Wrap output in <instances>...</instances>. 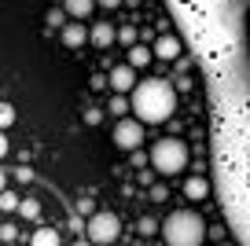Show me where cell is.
<instances>
[{
	"instance_id": "6da1fadb",
	"label": "cell",
	"mask_w": 250,
	"mask_h": 246,
	"mask_svg": "<svg viewBox=\"0 0 250 246\" xmlns=\"http://www.w3.org/2000/svg\"><path fill=\"white\" fill-rule=\"evenodd\" d=\"M133 114H140L144 125H162L177 114V92L162 77H147L133 88Z\"/></svg>"
},
{
	"instance_id": "7a4b0ae2",
	"label": "cell",
	"mask_w": 250,
	"mask_h": 246,
	"mask_svg": "<svg viewBox=\"0 0 250 246\" xmlns=\"http://www.w3.org/2000/svg\"><path fill=\"white\" fill-rule=\"evenodd\" d=\"M206 221L195 213V209H173L162 221V239L169 246H199L206 239Z\"/></svg>"
},
{
	"instance_id": "3957f363",
	"label": "cell",
	"mask_w": 250,
	"mask_h": 246,
	"mask_svg": "<svg viewBox=\"0 0 250 246\" xmlns=\"http://www.w3.org/2000/svg\"><path fill=\"white\" fill-rule=\"evenodd\" d=\"M147 162H151V169L162 173V177L184 173V165H188V144H184V140H177V136H166V140H158V144L151 147Z\"/></svg>"
},
{
	"instance_id": "277c9868",
	"label": "cell",
	"mask_w": 250,
	"mask_h": 246,
	"mask_svg": "<svg viewBox=\"0 0 250 246\" xmlns=\"http://www.w3.org/2000/svg\"><path fill=\"white\" fill-rule=\"evenodd\" d=\"M118 231H122V221H118L114 213H107V209H103V213H92V217H88V231H85V235L92 239L96 246H107V243H114V239H118Z\"/></svg>"
},
{
	"instance_id": "5b68a950",
	"label": "cell",
	"mask_w": 250,
	"mask_h": 246,
	"mask_svg": "<svg viewBox=\"0 0 250 246\" xmlns=\"http://www.w3.org/2000/svg\"><path fill=\"white\" fill-rule=\"evenodd\" d=\"M144 144V122L140 118H122V122L114 125V147L118 151H140Z\"/></svg>"
},
{
	"instance_id": "8992f818",
	"label": "cell",
	"mask_w": 250,
	"mask_h": 246,
	"mask_svg": "<svg viewBox=\"0 0 250 246\" xmlns=\"http://www.w3.org/2000/svg\"><path fill=\"white\" fill-rule=\"evenodd\" d=\"M136 85H140V81H136V66H133V62L110 66V88H114V92H133Z\"/></svg>"
},
{
	"instance_id": "52a82bcc",
	"label": "cell",
	"mask_w": 250,
	"mask_h": 246,
	"mask_svg": "<svg viewBox=\"0 0 250 246\" xmlns=\"http://www.w3.org/2000/svg\"><path fill=\"white\" fill-rule=\"evenodd\" d=\"M180 52H184V44H180V37H173V33H162V37L155 41V59H180Z\"/></svg>"
},
{
	"instance_id": "ba28073f",
	"label": "cell",
	"mask_w": 250,
	"mask_h": 246,
	"mask_svg": "<svg viewBox=\"0 0 250 246\" xmlns=\"http://www.w3.org/2000/svg\"><path fill=\"white\" fill-rule=\"evenodd\" d=\"M88 41H92L96 48H110V44L118 41V30H114L110 22H96L92 30H88Z\"/></svg>"
},
{
	"instance_id": "9c48e42d",
	"label": "cell",
	"mask_w": 250,
	"mask_h": 246,
	"mask_svg": "<svg viewBox=\"0 0 250 246\" xmlns=\"http://www.w3.org/2000/svg\"><path fill=\"white\" fill-rule=\"evenodd\" d=\"M88 41V30L81 22H70V26H62V44L66 48H81Z\"/></svg>"
},
{
	"instance_id": "30bf717a",
	"label": "cell",
	"mask_w": 250,
	"mask_h": 246,
	"mask_svg": "<svg viewBox=\"0 0 250 246\" xmlns=\"http://www.w3.org/2000/svg\"><path fill=\"white\" fill-rule=\"evenodd\" d=\"M210 195V184H206L203 177H188L184 180V199L188 202H199V199H206Z\"/></svg>"
},
{
	"instance_id": "8fae6325",
	"label": "cell",
	"mask_w": 250,
	"mask_h": 246,
	"mask_svg": "<svg viewBox=\"0 0 250 246\" xmlns=\"http://www.w3.org/2000/svg\"><path fill=\"white\" fill-rule=\"evenodd\" d=\"M62 8L70 11V19H88L100 8V0H62Z\"/></svg>"
},
{
	"instance_id": "7c38bea8",
	"label": "cell",
	"mask_w": 250,
	"mask_h": 246,
	"mask_svg": "<svg viewBox=\"0 0 250 246\" xmlns=\"http://www.w3.org/2000/svg\"><path fill=\"white\" fill-rule=\"evenodd\" d=\"M151 59H155V48H144L140 41H136V44L129 48V62H133L136 70H144V66H147V62H151Z\"/></svg>"
},
{
	"instance_id": "4fadbf2b",
	"label": "cell",
	"mask_w": 250,
	"mask_h": 246,
	"mask_svg": "<svg viewBox=\"0 0 250 246\" xmlns=\"http://www.w3.org/2000/svg\"><path fill=\"white\" fill-rule=\"evenodd\" d=\"M30 243L33 246H55V243H59V231H55V228H37L30 235Z\"/></svg>"
},
{
	"instance_id": "5bb4252c",
	"label": "cell",
	"mask_w": 250,
	"mask_h": 246,
	"mask_svg": "<svg viewBox=\"0 0 250 246\" xmlns=\"http://www.w3.org/2000/svg\"><path fill=\"white\" fill-rule=\"evenodd\" d=\"M19 217H22V221H41V202H37V199H22Z\"/></svg>"
},
{
	"instance_id": "9a60e30c",
	"label": "cell",
	"mask_w": 250,
	"mask_h": 246,
	"mask_svg": "<svg viewBox=\"0 0 250 246\" xmlns=\"http://www.w3.org/2000/svg\"><path fill=\"white\" fill-rule=\"evenodd\" d=\"M125 110H133V96H129V100H125V92H118L114 100H110L107 114H125Z\"/></svg>"
},
{
	"instance_id": "2e32d148",
	"label": "cell",
	"mask_w": 250,
	"mask_h": 246,
	"mask_svg": "<svg viewBox=\"0 0 250 246\" xmlns=\"http://www.w3.org/2000/svg\"><path fill=\"white\" fill-rule=\"evenodd\" d=\"M66 19H70V11H66V8H52V11L44 15V22H48V26H59V30H62V26H66Z\"/></svg>"
},
{
	"instance_id": "e0dca14e",
	"label": "cell",
	"mask_w": 250,
	"mask_h": 246,
	"mask_svg": "<svg viewBox=\"0 0 250 246\" xmlns=\"http://www.w3.org/2000/svg\"><path fill=\"white\" fill-rule=\"evenodd\" d=\"M19 206H22V202H19V195H15V191H4L0 209H4V213H19Z\"/></svg>"
},
{
	"instance_id": "ac0fdd59",
	"label": "cell",
	"mask_w": 250,
	"mask_h": 246,
	"mask_svg": "<svg viewBox=\"0 0 250 246\" xmlns=\"http://www.w3.org/2000/svg\"><path fill=\"white\" fill-rule=\"evenodd\" d=\"M136 37H140V33H136V26H122V30H118V41H122L125 48H133Z\"/></svg>"
},
{
	"instance_id": "d6986e66",
	"label": "cell",
	"mask_w": 250,
	"mask_h": 246,
	"mask_svg": "<svg viewBox=\"0 0 250 246\" xmlns=\"http://www.w3.org/2000/svg\"><path fill=\"white\" fill-rule=\"evenodd\" d=\"M158 228H162V224H158L155 217H140V224H136V231H140V235H155Z\"/></svg>"
},
{
	"instance_id": "ffe728a7",
	"label": "cell",
	"mask_w": 250,
	"mask_h": 246,
	"mask_svg": "<svg viewBox=\"0 0 250 246\" xmlns=\"http://www.w3.org/2000/svg\"><path fill=\"white\" fill-rule=\"evenodd\" d=\"M0 122H4V129H11V125H15V107H11V103H4V107H0Z\"/></svg>"
},
{
	"instance_id": "44dd1931",
	"label": "cell",
	"mask_w": 250,
	"mask_h": 246,
	"mask_svg": "<svg viewBox=\"0 0 250 246\" xmlns=\"http://www.w3.org/2000/svg\"><path fill=\"white\" fill-rule=\"evenodd\" d=\"M0 239H4V243H19V228H15V224H4V228H0Z\"/></svg>"
},
{
	"instance_id": "7402d4cb",
	"label": "cell",
	"mask_w": 250,
	"mask_h": 246,
	"mask_svg": "<svg viewBox=\"0 0 250 246\" xmlns=\"http://www.w3.org/2000/svg\"><path fill=\"white\" fill-rule=\"evenodd\" d=\"M169 199V187L166 184H151V202H166Z\"/></svg>"
},
{
	"instance_id": "603a6c76",
	"label": "cell",
	"mask_w": 250,
	"mask_h": 246,
	"mask_svg": "<svg viewBox=\"0 0 250 246\" xmlns=\"http://www.w3.org/2000/svg\"><path fill=\"white\" fill-rule=\"evenodd\" d=\"M100 122H103V110L100 107H88L85 110V125H100Z\"/></svg>"
},
{
	"instance_id": "cb8c5ba5",
	"label": "cell",
	"mask_w": 250,
	"mask_h": 246,
	"mask_svg": "<svg viewBox=\"0 0 250 246\" xmlns=\"http://www.w3.org/2000/svg\"><path fill=\"white\" fill-rule=\"evenodd\" d=\"M15 180H19V184H30V180H33V169H26V165H22V169L15 173Z\"/></svg>"
},
{
	"instance_id": "d4e9b609",
	"label": "cell",
	"mask_w": 250,
	"mask_h": 246,
	"mask_svg": "<svg viewBox=\"0 0 250 246\" xmlns=\"http://www.w3.org/2000/svg\"><path fill=\"white\" fill-rule=\"evenodd\" d=\"M78 213H85V217H92V213H96V209H92V202H88V199H81V202H78Z\"/></svg>"
},
{
	"instance_id": "484cf974",
	"label": "cell",
	"mask_w": 250,
	"mask_h": 246,
	"mask_svg": "<svg viewBox=\"0 0 250 246\" xmlns=\"http://www.w3.org/2000/svg\"><path fill=\"white\" fill-rule=\"evenodd\" d=\"M107 85H110V77H103V74L92 77V88H107Z\"/></svg>"
},
{
	"instance_id": "4316f807",
	"label": "cell",
	"mask_w": 250,
	"mask_h": 246,
	"mask_svg": "<svg viewBox=\"0 0 250 246\" xmlns=\"http://www.w3.org/2000/svg\"><path fill=\"white\" fill-rule=\"evenodd\" d=\"M125 0H100V8H107V11H114V8H122Z\"/></svg>"
}]
</instances>
